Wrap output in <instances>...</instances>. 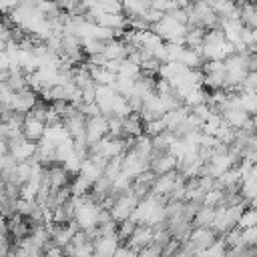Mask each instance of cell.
<instances>
[{
	"instance_id": "obj_18",
	"label": "cell",
	"mask_w": 257,
	"mask_h": 257,
	"mask_svg": "<svg viewBox=\"0 0 257 257\" xmlns=\"http://www.w3.org/2000/svg\"><path fill=\"white\" fill-rule=\"evenodd\" d=\"M78 175H82V177H86L90 183H94L98 177H102V173L88 161V159H84L82 163H80V169H78Z\"/></svg>"
},
{
	"instance_id": "obj_32",
	"label": "cell",
	"mask_w": 257,
	"mask_h": 257,
	"mask_svg": "<svg viewBox=\"0 0 257 257\" xmlns=\"http://www.w3.org/2000/svg\"><path fill=\"white\" fill-rule=\"evenodd\" d=\"M112 257H137V253H135L133 249H128L124 243H120V245L116 247V251H114Z\"/></svg>"
},
{
	"instance_id": "obj_14",
	"label": "cell",
	"mask_w": 257,
	"mask_h": 257,
	"mask_svg": "<svg viewBox=\"0 0 257 257\" xmlns=\"http://www.w3.org/2000/svg\"><path fill=\"white\" fill-rule=\"evenodd\" d=\"M185 68H189V70H197V68H201L203 66V58H201V54L197 52V50H189V48H185L183 50V54H181V60H179Z\"/></svg>"
},
{
	"instance_id": "obj_11",
	"label": "cell",
	"mask_w": 257,
	"mask_h": 257,
	"mask_svg": "<svg viewBox=\"0 0 257 257\" xmlns=\"http://www.w3.org/2000/svg\"><path fill=\"white\" fill-rule=\"evenodd\" d=\"M68 189H70V195H72V197H84V195L90 193L92 183H90L86 177H82V175H74V177L70 179Z\"/></svg>"
},
{
	"instance_id": "obj_24",
	"label": "cell",
	"mask_w": 257,
	"mask_h": 257,
	"mask_svg": "<svg viewBox=\"0 0 257 257\" xmlns=\"http://www.w3.org/2000/svg\"><path fill=\"white\" fill-rule=\"evenodd\" d=\"M120 161H122V157H114V159H110V161L106 163L104 171H102V177H106V179L112 181V179L120 173Z\"/></svg>"
},
{
	"instance_id": "obj_29",
	"label": "cell",
	"mask_w": 257,
	"mask_h": 257,
	"mask_svg": "<svg viewBox=\"0 0 257 257\" xmlns=\"http://www.w3.org/2000/svg\"><path fill=\"white\" fill-rule=\"evenodd\" d=\"M179 247H181V243L175 241V239H171L167 245L161 247V257H173V255L179 251Z\"/></svg>"
},
{
	"instance_id": "obj_22",
	"label": "cell",
	"mask_w": 257,
	"mask_h": 257,
	"mask_svg": "<svg viewBox=\"0 0 257 257\" xmlns=\"http://www.w3.org/2000/svg\"><path fill=\"white\" fill-rule=\"evenodd\" d=\"M221 201H223V191H217V189H211V191H207L205 193V197H203V207H219L221 205Z\"/></svg>"
},
{
	"instance_id": "obj_3",
	"label": "cell",
	"mask_w": 257,
	"mask_h": 257,
	"mask_svg": "<svg viewBox=\"0 0 257 257\" xmlns=\"http://www.w3.org/2000/svg\"><path fill=\"white\" fill-rule=\"evenodd\" d=\"M149 243H153V229L147 225H137V229L133 231V235L124 241V245L128 249H133L135 253H139L141 249H145Z\"/></svg>"
},
{
	"instance_id": "obj_1",
	"label": "cell",
	"mask_w": 257,
	"mask_h": 257,
	"mask_svg": "<svg viewBox=\"0 0 257 257\" xmlns=\"http://www.w3.org/2000/svg\"><path fill=\"white\" fill-rule=\"evenodd\" d=\"M102 137H106V118L102 114L86 118V122H84V141H86V145L92 147Z\"/></svg>"
},
{
	"instance_id": "obj_28",
	"label": "cell",
	"mask_w": 257,
	"mask_h": 257,
	"mask_svg": "<svg viewBox=\"0 0 257 257\" xmlns=\"http://www.w3.org/2000/svg\"><path fill=\"white\" fill-rule=\"evenodd\" d=\"M102 14H122V4L120 2H98Z\"/></svg>"
},
{
	"instance_id": "obj_12",
	"label": "cell",
	"mask_w": 257,
	"mask_h": 257,
	"mask_svg": "<svg viewBox=\"0 0 257 257\" xmlns=\"http://www.w3.org/2000/svg\"><path fill=\"white\" fill-rule=\"evenodd\" d=\"M213 217H215V209H213V207H203V205H201V207L197 209V213H195L191 225H193V229H195V227H211Z\"/></svg>"
},
{
	"instance_id": "obj_4",
	"label": "cell",
	"mask_w": 257,
	"mask_h": 257,
	"mask_svg": "<svg viewBox=\"0 0 257 257\" xmlns=\"http://www.w3.org/2000/svg\"><path fill=\"white\" fill-rule=\"evenodd\" d=\"M84 122H86V118L78 112V108H74V110L62 120V126H64V131L68 133L70 139H76V137H82V135H84Z\"/></svg>"
},
{
	"instance_id": "obj_25",
	"label": "cell",
	"mask_w": 257,
	"mask_h": 257,
	"mask_svg": "<svg viewBox=\"0 0 257 257\" xmlns=\"http://www.w3.org/2000/svg\"><path fill=\"white\" fill-rule=\"evenodd\" d=\"M239 42H243L245 48L257 46V30H255V28H245V26H243L241 36H239Z\"/></svg>"
},
{
	"instance_id": "obj_23",
	"label": "cell",
	"mask_w": 257,
	"mask_h": 257,
	"mask_svg": "<svg viewBox=\"0 0 257 257\" xmlns=\"http://www.w3.org/2000/svg\"><path fill=\"white\" fill-rule=\"evenodd\" d=\"M36 207H38V205H36L34 201H22V199H18V201H16V215L22 217V219H28Z\"/></svg>"
},
{
	"instance_id": "obj_31",
	"label": "cell",
	"mask_w": 257,
	"mask_h": 257,
	"mask_svg": "<svg viewBox=\"0 0 257 257\" xmlns=\"http://www.w3.org/2000/svg\"><path fill=\"white\" fill-rule=\"evenodd\" d=\"M124 100H126V104H128L131 112H139V110L143 108V98H141V96L131 94V96H128V98H124Z\"/></svg>"
},
{
	"instance_id": "obj_2",
	"label": "cell",
	"mask_w": 257,
	"mask_h": 257,
	"mask_svg": "<svg viewBox=\"0 0 257 257\" xmlns=\"http://www.w3.org/2000/svg\"><path fill=\"white\" fill-rule=\"evenodd\" d=\"M36 100H38V94H36L34 90H30V88H24V90L12 94L10 110H12V112H22V114H26V112H30V108L36 104Z\"/></svg>"
},
{
	"instance_id": "obj_16",
	"label": "cell",
	"mask_w": 257,
	"mask_h": 257,
	"mask_svg": "<svg viewBox=\"0 0 257 257\" xmlns=\"http://www.w3.org/2000/svg\"><path fill=\"white\" fill-rule=\"evenodd\" d=\"M235 227H237L239 231H243V229H247V227H257V211H255V209H245V211L241 213V217L237 219Z\"/></svg>"
},
{
	"instance_id": "obj_26",
	"label": "cell",
	"mask_w": 257,
	"mask_h": 257,
	"mask_svg": "<svg viewBox=\"0 0 257 257\" xmlns=\"http://www.w3.org/2000/svg\"><path fill=\"white\" fill-rule=\"evenodd\" d=\"M257 243V227H247L241 231V245L245 247H255Z\"/></svg>"
},
{
	"instance_id": "obj_34",
	"label": "cell",
	"mask_w": 257,
	"mask_h": 257,
	"mask_svg": "<svg viewBox=\"0 0 257 257\" xmlns=\"http://www.w3.org/2000/svg\"><path fill=\"white\" fill-rule=\"evenodd\" d=\"M0 237H8V225L4 217H0Z\"/></svg>"
},
{
	"instance_id": "obj_10",
	"label": "cell",
	"mask_w": 257,
	"mask_h": 257,
	"mask_svg": "<svg viewBox=\"0 0 257 257\" xmlns=\"http://www.w3.org/2000/svg\"><path fill=\"white\" fill-rule=\"evenodd\" d=\"M94 24L104 26L108 30H126V16L124 14H102Z\"/></svg>"
},
{
	"instance_id": "obj_9",
	"label": "cell",
	"mask_w": 257,
	"mask_h": 257,
	"mask_svg": "<svg viewBox=\"0 0 257 257\" xmlns=\"http://www.w3.org/2000/svg\"><path fill=\"white\" fill-rule=\"evenodd\" d=\"M143 128H145V124H143L139 112H131L128 116L122 118V135L124 137H135L137 139V137L143 135Z\"/></svg>"
},
{
	"instance_id": "obj_35",
	"label": "cell",
	"mask_w": 257,
	"mask_h": 257,
	"mask_svg": "<svg viewBox=\"0 0 257 257\" xmlns=\"http://www.w3.org/2000/svg\"><path fill=\"white\" fill-rule=\"evenodd\" d=\"M173 257H195V255H193L191 251H187V249H185V247L181 245V247H179V251H177V253H175Z\"/></svg>"
},
{
	"instance_id": "obj_27",
	"label": "cell",
	"mask_w": 257,
	"mask_h": 257,
	"mask_svg": "<svg viewBox=\"0 0 257 257\" xmlns=\"http://www.w3.org/2000/svg\"><path fill=\"white\" fill-rule=\"evenodd\" d=\"M191 114H195L199 120H207L209 116H211V108H209V104L207 102H201V104H195V106H191Z\"/></svg>"
},
{
	"instance_id": "obj_15",
	"label": "cell",
	"mask_w": 257,
	"mask_h": 257,
	"mask_svg": "<svg viewBox=\"0 0 257 257\" xmlns=\"http://www.w3.org/2000/svg\"><path fill=\"white\" fill-rule=\"evenodd\" d=\"M239 104H241L243 112L253 116L255 110H257V96H255V92H239Z\"/></svg>"
},
{
	"instance_id": "obj_30",
	"label": "cell",
	"mask_w": 257,
	"mask_h": 257,
	"mask_svg": "<svg viewBox=\"0 0 257 257\" xmlns=\"http://www.w3.org/2000/svg\"><path fill=\"white\" fill-rule=\"evenodd\" d=\"M137 257H161V247L155 243H149L145 249H141L137 253Z\"/></svg>"
},
{
	"instance_id": "obj_19",
	"label": "cell",
	"mask_w": 257,
	"mask_h": 257,
	"mask_svg": "<svg viewBox=\"0 0 257 257\" xmlns=\"http://www.w3.org/2000/svg\"><path fill=\"white\" fill-rule=\"evenodd\" d=\"M135 229H137V223H133L131 219H126V221H122V223H116V237H118V241L124 243V241L133 235Z\"/></svg>"
},
{
	"instance_id": "obj_7",
	"label": "cell",
	"mask_w": 257,
	"mask_h": 257,
	"mask_svg": "<svg viewBox=\"0 0 257 257\" xmlns=\"http://www.w3.org/2000/svg\"><path fill=\"white\" fill-rule=\"evenodd\" d=\"M48 171V179H50V189H64L70 185V175L64 171L62 165H52L46 169Z\"/></svg>"
},
{
	"instance_id": "obj_17",
	"label": "cell",
	"mask_w": 257,
	"mask_h": 257,
	"mask_svg": "<svg viewBox=\"0 0 257 257\" xmlns=\"http://www.w3.org/2000/svg\"><path fill=\"white\" fill-rule=\"evenodd\" d=\"M6 86H8L10 92H20V90L28 88V84H26V74H24V72L10 74L8 80H6Z\"/></svg>"
},
{
	"instance_id": "obj_20",
	"label": "cell",
	"mask_w": 257,
	"mask_h": 257,
	"mask_svg": "<svg viewBox=\"0 0 257 257\" xmlns=\"http://www.w3.org/2000/svg\"><path fill=\"white\" fill-rule=\"evenodd\" d=\"M165 131H167L165 118H159V120H153V122L145 124V128H143V135H147L149 139H153V137H157V135H161V133H165Z\"/></svg>"
},
{
	"instance_id": "obj_33",
	"label": "cell",
	"mask_w": 257,
	"mask_h": 257,
	"mask_svg": "<svg viewBox=\"0 0 257 257\" xmlns=\"http://www.w3.org/2000/svg\"><path fill=\"white\" fill-rule=\"evenodd\" d=\"M82 102H94V86L82 90Z\"/></svg>"
},
{
	"instance_id": "obj_13",
	"label": "cell",
	"mask_w": 257,
	"mask_h": 257,
	"mask_svg": "<svg viewBox=\"0 0 257 257\" xmlns=\"http://www.w3.org/2000/svg\"><path fill=\"white\" fill-rule=\"evenodd\" d=\"M133 153L141 159V161H149V157H151V153H153V147H151V139L147 137V135H141V137H137V141H135V147H133Z\"/></svg>"
},
{
	"instance_id": "obj_21",
	"label": "cell",
	"mask_w": 257,
	"mask_h": 257,
	"mask_svg": "<svg viewBox=\"0 0 257 257\" xmlns=\"http://www.w3.org/2000/svg\"><path fill=\"white\" fill-rule=\"evenodd\" d=\"M46 112H48V104H46V102H42V100H36V104L30 108V112H26V116H30V118H34V120L44 122V120H46Z\"/></svg>"
},
{
	"instance_id": "obj_6",
	"label": "cell",
	"mask_w": 257,
	"mask_h": 257,
	"mask_svg": "<svg viewBox=\"0 0 257 257\" xmlns=\"http://www.w3.org/2000/svg\"><path fill=\"white\" fill-rule=\"evenodd\" d=\"M44 131H46L44 122L34 120V118H30V116H26V120H24L22 126H20L22 137H24L26 141H30V143H38V141L44 137Z\"/></svg>"
},
{
	"instance_id": "obj_8",
	"label": "cell",
	"mask_w": 257,
	"mask_h": 257,
	"mask_svg": "<svg viewBox=\"0 0 257 257\" xmlns=\"http://www.w3.org/2000/svg\"><path fill=\"white\" fill-rule=\"evenodd\" d=\"M128 50H131V46H126L122 40H110V42H106L104 44V56H106V60H124L126 58V54H128Z\"/></svg>"
},
{
	"instance_id": "obj_5",
	"label": "cell",
	"mask_w": 257,
	"mask_h": 257,
	"mask_svg": "<svg viewBox=\"0 0 257 257\" xmlns=\"http://www.w3.org/2000/svg\"><path fill=\"white\" fill-rule=\"evenodd\" d=\"M177 177L179 173H167V175H161L153 181L151 185V195H159V197H169V193L173 191L175 183H177Z\"/></svg>"
}]
</instances>
